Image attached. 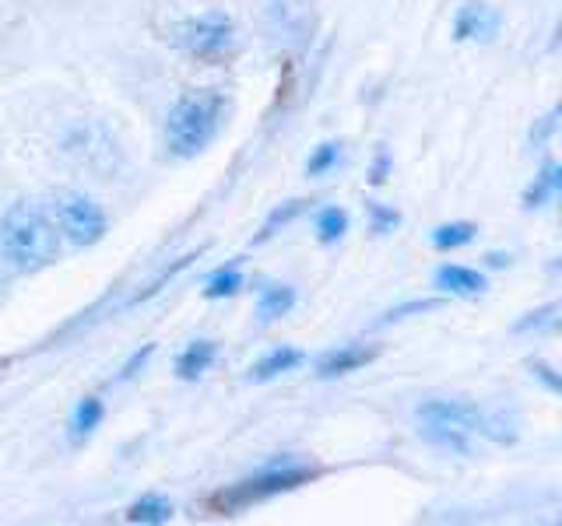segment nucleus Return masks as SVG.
Returning <instances> with one entry per match:
<instances>
[{
  "label": "nucleus",
  "mask_w": 562,
  "mask_h": 526,
  "mask_svg": "<svg viewBox=\"0 0 562 526\" xmlns=\"http://www.w3.org/2000/svg\"><path fill=\"white\" fill-rule=\"evenodd\" d=\"M0 256L22 274L46 271L57 260L60 235L43 207L18 200L4 211V218H0Z\"/></svg>",
  "instance_id": "1"
},
{
  "label": "nucleus",
  "mask_w": 562,
  "mask_h": 526,
  "mask_svg": "<svg viewBox=\"0 0 562 526\" xmlns=\"http://www.w3.org/2000/svg\"><path fill=\"white\" fill-rule=\"evenodd\" d=\"M229 123V99L215 88L190 92L166 116V151L173 158H197L218 141Z\"/></svg>",
  "instance_id": "2"
},
{
  "label": "nucleus",
  "mask_w": 562,
  "mask_h": 526,
  "mask_svg": "<svg viewBox=\"0 0 562 526\" xmlns=\"http://www.w3.org/2000/svg\"><path fill=\"white\" fill-rule=\"evenodd\" d=\"M313 477H317V470L306 467V463L274 460V463H267V467H260L253 477H246V481H239V484H232V488H225L222 495L215 498V509L218 512L246 509V505L264 502V498L285 495V491H296L299 484L313 481Z\"/></svg>",
  "instance_id": "3"
},
{
  "label": "nucleus",
  "mask_w": 562,
  "mask_h": 526,
  "mask_svg": "<svg viewBox=\"0 0 562 526\" xmlns=\"http://www.w3.org/2000/svg\"><path fill=\"white\" fill-rule=\"evenodd\" d=\"M418 418L426 425H443L454 432H478L492 442H513L517 439V421L506 418L503 411H485V407L464 404V400H429L418 407Z\"/></svg>",
  "instance_id": "4"
},
{
  "label": "nucleus",
  "mask_w": 562,
  "mask_h": 526,
  "mask_svg": "<svg viewBox=\"0 0 562 526\" xmlns=\"http://www.w3.org/2000/svg\"><path fill=\"white\" fill-rule=\"evenodd\" d=\"M176 43L201 64H225L239 50V29L225 11H204L176 29Z\"/></svg>",
  "instance_id": "5"
},
{
  "label": "nucleus",
  "mask_w": 562,
  "mask_h": 526,
  "mask_svg": "<svg viewBox=\"0 0 562 526\" xmlns=\"http://www.w3.org/2000/svg\"><path fill=\"white\" fill-rule=\"evenodd\" d=\"M50 211L57 218V228L74 242V246H99L109 232V218L88 193L78 190H53Z\"/></svg>",
  "instance_id": "6"
},
{
  "label": "nucleus",
  "mask_w": 562,
  "mask_h": 526,
  "mask_svg": "<svg viewBox=\"0 0 562 526\" xmlns=\"http://www.w3.org/2000/svg\"><path fill=\"white\" fill-rule=\"evenodd\" d=\"M433 285L447 295H457V299H478L489 288V281H485V274L461 267V263H443V267H436Z\"/></svg>",
  "instance_id": "7"
},
{
  "label": "nucleus",
  "mask_w": 562,
  "mask_h": 526,
  "mask_svg": "<svg viewBox=\"0 0 562 526\" xmlns=\"http://www.w3.org/2000/svg\"><path fill=\"white\" fill-rule=\"evenodd\" d=\"M499 32V15L489 4H464L461 15L454 22V39L457 43H468V39H492Z\"/></svg>",
  "instance_id": "8"
},
{
  "label": "nucleus",
  "mask_w": 562,
  "mask_h": 526,
  "mask_svg": "<svg viewBox=\"0 0 562 526\" xmlns=\"http://www.w3.org/2000/svg\"><path fill=\"white\" fill-rule=\"evenodd\" d=\"M376 355H380V348H366V344H345V348L327 351V355L320 358L317 376L320 379L348 376V372H355V369H362V365H369Z\"/></svg>",
  "instance_id": "9"
},
{
  "label": "nucleus",
  "mask_w": 562,
  "mask_h": 526,
  "mask_svg": "<svg viewBox=\"0 0 562 526\" xmlns=\"http://www.w3.org/2000/svg\"><path fill=\"white\" fill-rule=\"evenodd\" d=\"M215 358H218L215 341H194V344H187V348L180 351V358H176V376H180L183 383H194V379H201L204 372L215 365Z\"/></svg>",
  "instance_id": "10"
},
{
  "label": "nucleus",
  "mask_w": 562,
  "mask_h": 526,
  "mask_svg": "<svg viewBox=\"0 0 562 526\" xmlns=\"http://www.w3.org/2000/svg\"><path fill=\"white\" fill-rule=\"evenodd\" d=\"M299 365H303V351L299 348H274V351H267L257 365H253L250 379L253 383H271V379L285 376V372L299 369Z\"/></svg>",
  "instance_id": "11"
},
{
  "label": "nucleus",
  "mask_w": 562,
  "mask_h": 526,
  "mask_svg": "<svg viewBox=\"0 0 562 526\" xmlns=\"http://www.w3.org/2000/svg\"><path fill=\"white\" fill-rule=\"evenodd\" d=\"M296 309V288L292 285H264L257 295V316L260 323H274Z\"/></svg>",
  "instance_id": "12"
},
{
  "label": "nucleus",
  "mask_w": 562,
  "mask_h": 526,
  "mask_svg": "<svg viewBox=\"0 0 562 526\" xmlns=\"http://www.w3.org/2000/svg\"><path fill=\"white\" fill-rule=\"evenodd\" d=\"M559 186H562V169L555 162H545V169L534 176V183L524 190V207H545L559 197Z\"/></svg>",
  "instance_id": "13"
},
{
  "label": "nucleus",
  "mask_w": 562,
  "mask_h": 526,
  "mask_svg": "<svg viewBox=\"0 0 562 526\" xmlns=\"http://www.w3.org/2000/svg\"><path fill=\"white\" fill-rule=\"evenodd\" d=\"M102 418H106V407H102V400L99 397H81L78 407L71 411V439L74 442L88 439V435L102 425Z\"/></svg>",
  "instance_id": "14"
},
{
  "label": "nucleus",
  "mask_w": 562,
  "mask_h": 526,
  "mask_svg": "<svg viewBox=\"0 0 562 526\" xmlns=\"http://www.w3.org/2000/svg\"><path fill=\"white\" fill-rule=\"evenodd\" d=\"M169 519H173V502H169V498H162V495L137 498V502L127 509V523L155 526V523H169Z\"/></svg>",
  "instance_id": "15"
},
{
  "label": "nucleus",
  "mask_w": 562,
  "mask_h": 526,
  "mask_svg": "<svg viewBox=\"0 0 562 526\" xmlns=\"http://www.w3.org/2000/svg\"><path fill=\"white\" fill-rule=\"evenodd\" d=\"M475 235H478V228L471 225V221H450V225H440L433 232V246L440 249V253H450V249L471 246Z\"/></svg>",
  "instance_id": "16"
},
{
  "label": "nucleus",
  "mask_w": 562,
  "mask_h": 526,
  "mask_svg": "<svg viewBox=\"0 0 562 526\" xmlns=\"http://www.w3.org/2000/svg\"><path fill=\"white\" fill-rule=\"evenodd\" d=\"M243 288V274L236 271V267H222V271H215L208 281H204V299H232V295Z\"/></svg>",
  "instance_id": "17"
},
{
  "label": "nucleus",
  "mask_w": 562,
  "mask_h": 526,
  "mask_svg": "<svg viewBox=\"0 0 562 526\" xmlns=\"http://www.w3.org/2000/svg\"><path fill=\"white\" fill-rule=\"evenodd\" d=\"M345 232H348V214L341 207H324L317 214V239L324 246H334L338 239H345Z\"/></svg>",
  "instance_id": "18"
},
{
  "label": "nucleus",
  "mask_w": 562,
  "mask_h": 526,
  "mask_svg": "<svg viewBox=\"0 0 562 526\" xmlns=\"http://www.w3.org/2000/svg\"><path fill=\"white\" fill-rule=\"evenodd\" d=\"M338 162H341V144L327 141L306 158V172H310V176H327L331 169H338Z\"/></svg>",
  "instance_id": "19"
},
{
  "label": "nucleus",
  "mask_w": 562,
  "mask_h": 526,
  "mask_svg": "<svg viewBox=\"0 0 562 526\" xmlns=\"http://www.w3.org/2000/svg\"><path fill=\"white\" fill-rule=\"evenodd\" d=\"M303 211V200H289L285 207H278V211H271V218L264 221V228H260V235H257V242H264V239H271L274 232H278L281 225H289L296 214Z\"/></svg>",
  "instance_id": "20"
},
{
  "label": "nucleus",
  "mask_w": 562,
  "mask_h": 526,
  "mask_svg": "<svg viewBox=\"0 0 562 526\" xmlns=\"http://www.w3.org/2000/svg\"><path fill=\"white\" fill-rule=\"evenodd\" d=\"M369 214H373V232L376 235H387V232H394V228L401 225V214L390 211V207H383V204H373V207H369Z\"/></svg>",
  "instance_id": "21"
},
{
  "label": "nucleus",
  "mask_w": 562,
  "mask_h": 526,
  "mask_svg": "<svg viewBox=\"0 0 562 526\" xmlns=\"http://www.w3.org/2000/svg\"><path fill=\"white\" fill-rule=\"evenodd\" d=\"M429 309H436V302H433V299L408 302V306H397V309H390V313L383 316V323H397V320H404V316H411V313H429Z\"/></svg>",
  "instance_id": "22"
},
{
  "label": "nucleus",
  "mask_w": 562,
  "mask_h": 526,
  "mask_svg": "<svg viewBox=\"0 0 562 526\" xmlns=\"http://www.w3.org/2000/svg\"><path fill=\"white\" fill-rule=\"evenodd\" d=\"M387 172H390V155L380 148V151H376L373 169H369V183H373V186H383V183H387Z\"/></svg>",
  "instance_id": "23"
},
{
  "label": "nucleus",
  "mask_w": 562,
  "mask_h": 526,
  "mask_svg": "<svg viewBox=\"0 0 562 526\" xmlns=\"http://www.w3.org/2000/svg\"><path fill=\"white\" fill-rule=\"evenodd\" d=\"M152 351H155V344H145V351H137V355H130V362L120 369V379H130V376H134V372L141 369V365H145L148 358H152Z\"/></svg>",
  "instance_id": "24"
},
{
  "label": "nucleus",
  "mask_w": 562,
  "mask_h": 526,
  "mask_svg": "<svg viewBox=\"0 0 562 526\" xmlns=\"http://www.w3.org/2000/svg\"><path fill=\"white\" fill-rule=\"evenodd\" d=\"M531 369H534V376H538V379H541V383H545V386H548V390H552V393H559V390H562V379H559V376H555V372H552V369H548V365H545V362H534V365H531Z\"/></svg>",
  "instance_id": "25"
},
{
  "label": "nucleus",
  "mask_w": 562,
  "mask_h": 526,
  "mask_svg": "<svg viewBox=\"0 0 562 526\" xmlns=\"http://www.w3.org/2000/svg\"><path fill=\"white\" fill-rule=\"evenodd\" d=\"M552 130H555V113H548L545 120H541V127H538V130H531V141L541 148V144L548 141V134H552Z\"/></svg>",
  "instance_id": "26"
},
{
  "label": "nucleus",
  "mask_w": 562,
  "mask_h": 526,
  "mask_svg": "<svg viewBox=\"0 0 562 526\" xmlns=\"http://www.w3.org/2000/svg\"><path fill=\"white\" fill-rule=\"evenodd\" d=\"M489 263H492V267H506V263H510V256H503V253H489Z\"/></svg>",
  "instance_id": "27"
},
{
  "label": "nucleus",
  "mask_w": 562,
  "mask_h": 526,
  "mask_svg": "<svg viewBox=\"0 0 562 526\" xmlns=\"http://www.w3.org/2000/svg\"><path fill=\"white\" fill-rule=\"evenodd\" d=\"M0 288H4V278H0Z\"/></svg>",
  "instance_id": "28"
}]
</instances>
